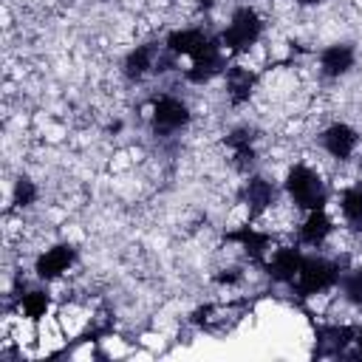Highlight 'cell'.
<instances>
[{
	"instance_id": "6da1fadb",
	"label": "cell",
	"mask_w": 362,
	"mask_h": 362,
	"mask_svg": "<svg viewBox=\"0 0 362 362\" xmlns=\"http://www.w3.org/2000/svg\"><path fill=\"white\" fill-rule=\"evenodd\" d=\"M283 192H286V198L291 201V206L300 209V212L325 209V204H328V189H325L322 175H320L314 167L303 164V161H297V164H291V167L286 170Z\"/></svg>"
},
{
	"instance_id": "7a4b0ae2",
	"label": "cell",
	"mask_w": 362,
	"mask_h": 362,
	"mask_svg": "<svg viewBox=\"0 0 362 362\" xmlns=\"http://www.w3.org/2000/svg\"><path fill=\"white\" fill-rule=\"evenodd\" d=\"M260 37H263V17L252 6H238L229 14V23L223 25V31L218 34L223 51L232 57L249 54L260 42Z\"/></svg>"
},
{
	"instance_id": "3957f363",
	"label": "cell",
	"mask_w": 362,
	"mask_h": 362,
	"mask_svg": "<svg viewBox=\"0 0 362 362\" xmlns=\"http://www.w3.org/2000/svg\"><path fill=\"white\" fill-rule=\"evenodd\" d=\"M339 274H342V269L337 260L322 257V255H305L291 286H294L297 297L305 300V297H317L322 291H331L339 283Z\"/></svg>"
},
{
	"instance_id": "277c9868",
	"label": "cell",
	"mask_w": 362,
	"mask_h": 362,
	"mask_svg": "<svg viewBox=\"0 0 362 362\" xmlns=\"http://www.w3.org/2000/svg\"><path fill=\"white\" fill-rule=\"evenodd\" d=\"M277 198H280V189L272 178H266L260 173L246 175L243 189H240V204H243L249 221H260L263 215H269L277 206Z\"/></svg>"
},
{
	"instance_id": "5b68a950",
	"label": "cell",
	"mask_w": 362,
	"mask_h": 362,
	"mask_svg": "<svg viewBox=\"0 0 362 362\" xmlns=\"http://www.w3.org/2000/svg\"><path fill=\"white\" fill-rule=\"evenodd\" d=\"M192 122V113H189V105L173 93H164L153 102L150 107V127L156 136H173L178 130H184L187 124Z\"/></svg>"
},
{
	"instance_id": "8992f818",
	"label": "cell",
	"mask_w": 362,
	"mask_h": 362,
	"mask_svg": "<svg viewBox=\"0 0 362 362\" xmlns=\"http://www.w3.org/2000/svg\"><path fill=\"white\" fill-rule=\"evenodd\" d=\"M226 68H229L226 51H223V45H221V40L212 37V42H209L204 51H198V54L192 57V65L184 71V79H187L189 85H206V82H212L215 76L226 74Z\"/></svg>"
},
{
	"instance_id": "52a82bcc",
	"label": "cell",
	"mask_w": 362,
	"mask_h": 362,
	"mask_svg": "<svg viewBox=\"0 0 362 362\" xmlns=\"http://www.w3.org/2000/svg\"><path fill=\"white\" fill-rule=\"evenodd\" d=\"M317 139H320L322 153L342 164V161H351V158H354V153H356L362 136H359V130H356L354 124H348V122H331L328 127L320 130Z\"/></svg>"
},
{
	"instance_id": "ba28073f",
	"label": "cell",
	"mask_w": 362,
	"mask_h": 362,
	"mask_svg": "<svg viewBox=\"0 0 362 362\" xmlns=\"http://www.w3.org/2000/svg\"><path fill=\"white\" fill-rule=\"evenodd\" d=\"M76 263V249L71 243H51L48 249H42L34 260V274L45 283L62 277L71 266Z\"/></svg>"
},
{
	"instance_id": "9c48e42d",
	"label": "cell",
	"mask_w": 362,
	"mask_h": 362,
	"mask_svg": "<svg viewBox=\"0 0 362 362\" xmlns=\"http://www.w3.org/2000/svg\"><path fill=\"white\" fill-rule=\"evenodd\" d=\"M161 51H164V42H156V40L130 48V51L124 54V59H122V74H124V79L141 82L144 76L156 74V62H158Z\"/></svg>"
},
{
	"instance_id": "30bf717a",
	"label": "cell",
	"mask_w": 362,
	"mask_h": 362,
	"mask_svg": "<svg viewBox=\"0 0 362 362\" xmlns=\"http://www.w3.org/2000/svg\"><path fill=\"white\" fill-rule=\"evenodd\" d=\"M317 62H320V74L325 79H342L356 65V48H354V42H331L320 51Z\"/></svg>"
},
{
	"instance_id": "8fae6325",
	"label": "cell",
	"mask_w": 362,
	"mask_h": 362,
	"mask_svg": "<svg viewBox=\"0 0 362 362\" xmlns=\"http://www.w3.org/2000/svg\"><path fill=\"white\" fill-rule=\"evenodd\" d=\"M226 240H229V243H238V246L246 252V257H252L255 263H266V255H269V249H272L274 235H272L269 229H260V226H255V223L249 221V223H243V226L226 232Z\"/></svg>"
},
{
	"instance_id": "7c38bea8",
	"label": "cell",
	"mask_w": 362,
	"mask_h": 362,
	"mask_svg": "<svg viewBox=\"0 0 362 362\" xmlns=\"http://www.w3.org/2000/svg\"><path fill=\"white\" fill-rule=\"evenodd\" d=\"M303 249L300 246H280L272 252V257H266L263 269L269 274L272 283H280V286H291L300 266H303Z\"/></svg>"
},
{
	"instance_id": "4fadbf2b",
	"label": "cell",
	"mask_w": 362,
	"mask_h": 362,
	"mask_svg": "<svg viewBox=\"0 0 362 362\" xmlns=\"http://www.w3.org/2000/svg\"><path fill=\"white\" fill-rule=\"evenodd\" d=\"M212 42V37L198 28V25H184V28H173L167 37H164V48L175 57H195L198 51H204L206 45Z\"/></svg>"
},
{
	"instance_id": "5bb4252c",
	"label": "cell",
	"mask_w": 362,
	"mask_h": 362,
	"mask_svg": "<svg viewBox=\"0 0 362 362\" xmlns=\"http://www.w3.org/2000/svg\"><path fill=\"white\" fill-rule=\"evenodd\" d=\"M334 229L337 226H334V221H331V215L325 209H311V212H305V218L297 226V243L320 249L334 235Z\"/></svg>"
},
{
	"instance_id": "9a60e30c",
	"label": "cell",
	"mask_w": 362,
	"mask_h": 362,
	"mask_svg": "<svg viewBox=\"0 0 362 362\" xmlns=\"http://www.w3.org/2000/svg\"><path fill=\"white\" fill-rule=\"evenodd\" d=\"M356 339V325L328 322L317 328V351L320 356H345V348Z\"/></svg>"
},
{
	"instance_id": "2e32d148",
	"label": "cell",
	"mask_w": 362,
	"mask_h": 362,
	"mask_svg": "<svg viewBox=\"0 0 362 362\" xmlns=\"http://www.w3.org/2000/svg\"><path fill=\"white\" fill-rule=\"evenodd\" d=\"M223 79H226V99H229L232 107L246 105L252 99L255 88H257V74L246 65H229Z\"/></svg>"
},
{
	"instance_id": "e0dca14e",
	"label": "cell",
	"mask_w": 362,
	"mask_h": 362,
	"mask_svg": "<svg viewBox=\"0 0 362 362\" xmlns=\"http://www.w3.org/2000/svg\"><path fill=\"white\" fill-rule=\"evenodd\" d=\"M339 212L351 229H362V184H351L339 195Z\"/></svg>"
},
{
	"instance_id": "ac0fdd59",
	"label": "cell",
	"mask_w": 362,
	"mask_h": 362,
	"mask_svg": "<svg viewBox=\"0 0 362 362\" xmlns=\"http://www.w3.org/2000/svg\"><path fill=\"white\" fill-rule=\"evenodd\" d=\"M51 308V294L45 288H31L20 297V314L31 322H40Z\"/></svg>"
},
{
	"instance_id": "d6986e66",
	"label": "cell",
	"mask_w": 362,
	"mask_h": 362,
	"mask_svg": "<svg viewBox=\"0 0 362 362\" xmlns=\"http://www.w3.org/2000/svg\"><path fill=\"white\" fill-rule=\"evenodd\" d=\"M337 286H339V294L348 305H362V266L342 272Z\"/></svg>"
},
{
	"instance_id": "ffe728a7",
	"label": "cell",
	"mask_w": 362,
	"mask_h": 362,
	"mask_svg": "<svg viewBox=\"0 0 362 362\" xmlns=\"http://www.w3.org/2000/svg\"><path fill=\"white\" fill-rule=\"evenodd\" d=\"M37 198H40V187L28 175H17L14 187H11V204L17 209H28V206L37 204Z\"/></svg>"
},
{
	"instance_id": "44dd1931",
	"label": "cell",
	"mask_w": 362,
	"mask_h": 362,
	"mask_svg": "<svg viewBox=\"0 0 362 362\" xmlns=\"http://www.w3.org/2000/svg\"><path fill=\"white\" fill-rule=\"evenodd\" d=\"M223 144H226L229 150H243V147H255V144H257V130H255L252 124H238V127H232V130L226 133Z\"/></svg>"
},
{
	"instance_id": "7402d4cb",
	"label": "cell",
	"mask_w": 362,
	"mask_h": 362,
	"mask_svg": "<svg viewBox=\"0 0 362 362\" xmlns=\"http://www.w3.org/2000/svg\"><path fill=\"white\" fill-rule=\"evenodd\" d=\"M215 280H218L221 286H235V283L243 280V272H240V269H223L221 274H215Z\"/></svg>"
},
{
	"instance_id": "603a6c76",
	"label": "cell",
	"mask_w": 362,
	"mask_h": 362,
	"mask_svg": "<svg viewBox=\"0 0 362 362\" xmlns=\"http://www.w3.org/2000/svg\"><path fill=\"white\" fill-rule=\"evenodd\" d=\"M354 345H356V351H354L351 356H362V328H356V339H354Z\"/></svg>"
},
{
	"instance_id": "cb8c5ba5",
	"label": "cell",
	"mask_w": 362,
	"mask_h": 362,
	"mask_svg": "<svg viewBox=\"0 0 362 362\" xmlns=\"http://www.w3.org/2000/svg\"><path fill=\"white\" fill-rule=\"evenodd\" d=\"M297 6H303V8H311V6H320V3H325V0H294Z\"/></svg>"
},
{
	"instance_id": "d4e9b609",
	"label": "cell",
	"mask_w": 362,
	"mask_h": 362,
	"mask_svg": "<svg viewBox=\"0 0 362 362\" xmlns=\"http://www.w3.org/2000/svg\"><path fill=\"white\" fill-rule=\"evenodd\" d=\"M359 167H362V158H359Z\"/></svg>"
}]
</instances>
